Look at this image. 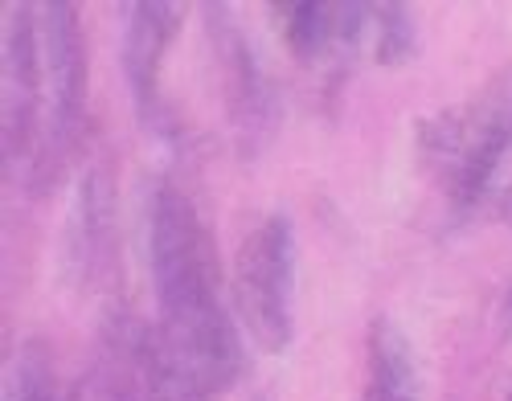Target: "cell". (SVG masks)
<instances>
[{
	"label": "cell",
	"mask_w": 512,
	"mask_h": 401,
	"mask_svg": "<svg viewBox=\"0 0 512 401\" xmlns=\"http://www.w3.org/2000/svg\"><path fill=\"white\" fill-rule=\"evenodd\" d=\"M148 271L156 295V340L205 397L226 393L242 373V340L222 291L218 242L177 181L148 197Z\"/></svg>",
	"instance_id": "cell-1"
},
{
	"label": "cell",
	"mask_w": 512,
	"mask_h": 401,
	"mask_svg": "<svg viewBox=\"0 0 512 401\" xmlns=\"http://www.w3.org/2000/svg\"><path fill=\"white\" fill-rule=\"evenodd\" d=\"M414 144L447 209L467 217L488 197L504 156L512 152V82L488 86L480 99L426 115L414 131Z\"/></svg>",
	"instance_id": "cell-2"
},
{
	"label": "cell",
	"mask_w": 512,
	"mask_h": 401,
	"mask_svg": "<svg viewBox=\"0 0 512 401\" xmlns=\"http://www.w3.org/2000/svg\"><path fill=\"white\" fill-rule=\"evenodd\" d=\"M234 303L246 336L263 352L295 340V226L287 213H267L234 254Z\"/></svg>",
	"instance_id": "cell-3"
},
{
	"label": "cell",
	"mask_w": 512,
	"mask_h": 401,
	"mask_svg": "<svg viewBox=\"0 0 512 401\" xmlns=\"http://www.w3.org/2000/svg\"><path fill=\"white\" fill-rule=\"evenodd\" d=\"M41 54H46V119H41V152L33 181L50 185L70 160L82 115H87V37L78 9L66 0L41 5Z\"/></svg>",
	"instance_id": "cell-4"
},
{
	"label": "cell",
	"mask_w": 512,
	"mask_h": 401,
	"mask_svg": "<svg viewBox=\"0 0 512 401\" xmlns=\"http://www.w3.org/2000/svg\"><path fill=\"white\" fill-rule=\"evenodd\" d=\"M205 33H209L213 62H218L234 148L242 156H259L275 131V95L267 86V74L226 5H205Z\"/></svg>",
	"instance_id": "cell-5"
},
{
	"label": "cell",
	"mask_w": 512,
	"mask_h": 401,
	"mask_svg": "<svg viewBox=\"0 0 512 401\" xmlns=\"http://www.w3.org/2000/svg\"><path fill=\"white\" fill-rule=\"evenodd\" d=\"M46 119V54L37 5H13L5 25V156L37 164Z\"/></svg>",
	"instance_id": "cell-6"
},
{
	"label": "cell",
	"mask_w": 512,
	"mask_h": 401,
	"mask_svg": "<svg viewBox=\"0 0 512 401\" xmlns=\"http://www.w3.org/2000/svg\"><path fill=\"white\" fill-rule=\"evenodd\" d=\"M181 29V9L168 0H136L123 5V37H119V66L127 95H132L136 119L152 136H173L177 123L168 119L164 95H160V66Z\"/></svg>",
	"instance_id": "cell-7"
},
{
	"label": "cell",
	"mask_w": 512,
	"mask_h": 401,
	"mask_svg": "<svg viewBox=\"0 0 512 401\" xmlns=\"http://www.w3.org/2000/svg\"><path fill=\"white\" fill-rule=\"evenodd\" d=\"M361 401H422V377H418L414 344L390 316L369 320Z\"/></svg>",
	"instance_id": "cell-8"
},
{
	"label": "cell",
	"mask_w": 512,
	"mask_h": 401,
	"mask_svg": "<svg viewBox=\"0 0 512 401\" xmlns=\"http://www.w3.org/2000/svg\"><path fill=\"white\" fill-rule=\"evenodd\" d=\"M107 185L99 172H87L74 197V213H70V266L74 279H95L99 262L107 258Z\"/></svg>",
	"instance_id": "cell-9"
},
{
	"label": "cell",
	"mask_w": 512,
	"mask_h": 401,
	"mask_svg": "<svg viewBox=\"0 0 512 401\" xmlns=\"http://www.w3.org/2000/svg\"><path fill=\"white\" fill-rule=\"evenodd\" d=\"M5 401H62L54 356L41 340H25L9 365V389Z\"/></svg>",
	"instance_id": "cell-10"
},
{
	"label": "cell",
	"mask_w": 512,
	"mask_h": 401,
	"mask_svg": "<svg viewBox=\"0 0 512 401\" xmlns=\"http://www.w3.org/2000/svg\"><path fill=\"white\" fill-rule=\"evenodd\" d=\"M369 29H373V58L377 66H402L418 54V29L414 13L406 5H369Z\"/></svg>",
	"instance_id": "cell-11"
},
{
	"label": "cell",
	"mask_w": 512,
	"mask_h": 401,
	"mask_svg": "<svg viewBox=\"0 0 512 401\" xmlns=\"http://www.w3.org/2000/svg\"><path fill=\"white\" fill-rule=\"evenodd\" d=\"M504 324H508V332H512V283H508V299H504Z\"/></svg>",
	"instance_id": "cell-12"
},
{
	"label": "cell",
	"mask_w": 512,
	"mask_h": 401,
	"mask_svg": "<svg viewBox=\"0 0 512 401\" xmlns=\"http://www.w3.org/2000/svg\"><path fill=\"white\" fill-rule=\"evenodd\" d=\"M508 209H512V193H508Z\"/></svg>",
	"instance_id": "cell-13"
},
{
	"label": "cell",
	"mask_w": 512,
	"mask_h": 401,
	"mask_svg": "<svg viewBox=\"0 0 512 401\" xmlns=\"http://www.w3.org/2000/svg\"><path fill=\"white\" fill-rule=\"evenodd\" d=\"M504 401H512V393H508V397H504Z\"/></svg>",
	"instance_id": "cell-14"
}]
</instances>
